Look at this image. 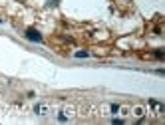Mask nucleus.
I'll use <instances>...</instances> for the list:
<instances>
[{
    "label": "nucleus",
    "mask_w": 165,
    "mask_h": 125,
    "mask_svg": "<svg viewBox=\"0 0 165 125\" xmlns=\"http://www.w3.org/2000/svg\"><path fill=\"white\" fill-rule=\"evenodd\" d=\"M26 38H28V40H34V42H40V40H42V36L38 34L36 30H32V28H30V30L26 32Z\"/></svg>",
    "instance_id": "1"
}]
</instances>
